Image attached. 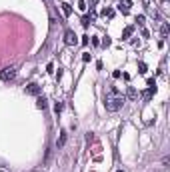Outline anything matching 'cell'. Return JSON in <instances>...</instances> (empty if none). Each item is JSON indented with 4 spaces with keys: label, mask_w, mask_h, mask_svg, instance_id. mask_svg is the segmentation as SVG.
<instances>
[{
    "label": "cell",
    "mask_w": 170,
    "mask_h": 172,
    "mask_svg": "<svg viewBox=\"0 0 170 172\" xmlns=\"http://www.w3.org/2000/svg\"><path fill=\"white\" fill-rule=\"evenodd\" d=\"M154 92H156V90H152V88H148V90H146V92H142V98H144V100H150Z\"/></svg>",
    "instance_id": "obj_10"
},
{
    "label": "cell",
    "mask_w": 170,
    "mask_h": 172,
    "mask_svg": "<svg viewBox=\"0 0 170 172\" xmlns=\"http://www.w3.org/2000/svg\"><path fill=\"white\" fill-rule=\"evenodd\" d=\"M132 32H134V26H126V28H124V32H122V40L130 38V36H132Z\"/></svg>",
    "instance_id": "obj_7"
},
{
    "label": "cell",
    "mask_w": 170,
    "mask_h": 172,
    "mask_svg": "<svg viewBox=\"0 0 170 172\" xmlns=\"http://www.w3.org/2000/svg\"><path fill=\"white\" fill-rule=\"evenodd\" d=\"M168 32H170V26L164 22V24L160 26V34H162V36H168Z\"/></svg>",
    "instance_id": "obj_11"
},
{
    "label": "cell",
    "mask_w": 170,
    "mask_h": 172,
    "mask_svg": "<svg viewBox=\"0 0 170 172\" xmlns=\"http://www.w3.org/2000/svg\"><path fill=\"white\" fill-rule=\"evenodd\" d=\"M78 8H80V10H86L88 6H86V2H84V0H78Z\"/></svg>",
    "instance_id": "obj_17"
},
{
    "label": "cell",
    "mask_w": 170,
    "mask_h": 172,
    "mask_svg": "<svg viewBox=\"0 0 170 172\" xmlns=\"http://www.w3.org/2000/svg\"><path fill=\"white\" fill-rule=\"evenodd\" d=\"M136 22H138V26H144V16H138V18H136Z\"/></svg>",
    "instance_id": "obj_20"
},
{
    "label": "cell",
    "mask_w": 170,
    "mask_h": 172,
    "mask_svg": "<svg viewBox=\"0 0 170 172\" xmlns=\"http://www.w3.org/2000/svg\"><path fill=\"white\" fill-rule=\"evenodd\" d=\"M36 106H38L40 110H46V106H48V100H46L44 96H38V100H36Z\"/></svg>",
    "instance_id": "obj_6"
},
{
    "label": "cell",
    "mask_w": 170,
    "mask_h": 172,
    "mask_svg": "<svg viewBox=\"0 0 170 172\" xmlns=\"http://www.w3.org/2000/svg\"><path fill=\"white\" fill-rule=\"evenodd\" d=\"M122 104H124V96L116 94L114 90H112V94H108L106 98H104V106H106L108 112H116V110H120Z\"/></svg>",
    "instance_id": "obj_1"
},
{
    "label": "cell",
    "mask_w": 170,
    "mask_h": 172,
    "mask_svg": "<svg viewBox=\"0 0 170 172\" xmlns=\"http://www.w3.org/2000/svg\"><path fill=\"white\" fill-rule=\"evenodd\" d=\"M126 96H128V98H130V100H136V98H138V92H136L134 88H132V86H128V90H126Z\"/></svg>",
    "instance_id": "obj_8"
},
{
    "label": "cell",
    "mask_w": 170,
    "mask_h": 172,
    "mask_svg": "<svg viewBox=\"0 0 170 172\" xmlns=\"http://www.w3.org/2000/svg\"><path fill=\"white\" fill-rule=\"evenodd\" d=\"M116 172H124V170H116Z\"/></svg>",
    "instance_id": "obj_22"
},
{
    "label": "cell",
    "mask_w": 170,
    "mask_h": 172,
    "mask_svg": "<svg viewBox=\"0 0 170 172\" xmlns=\"http://www.w3.org/2000/svg\"><path fill=\"white\" fill-rule=\"evenodd\" d=\"M60 6H62V12H64V16H70V14H72V6H70V4H66V2H62V4H60Z\"/></svg>",
    "instance_id": "obj_9"
},
{
    "label": "cell",
    "mask_w": 170,
    "mask_h": 172,
    "mask_svg": "<svg viewBox=\"0 0 170 172\" xmlns=\"http://www.w3.org/2000/svg\"><path fill=\"white\" fill-rule=\"evenodd\" d=\"M24 92H26V94H32V96H38L40 94V86L36 84V82H30V84H26Z\"/></svg>",
    "instance_id": "obj_4"
},
{
    "label": "cell",
    "mask_w": 170,
    "mask_h": 172,
    "mask_svg": "<svg viewBox=\"0 0 170 172\" xmlns=\"http://www.w3.org/2000/svg\"><path fill=\"white\" fill-rule=\"evenodd\" d=\"M102 16H108V18H112V16H114V10H112V8H104V10H102Z\"/></svg>",
    "instance_id": "obj_13"
},
{
    "label": "cell",
    "mask_w": 170,
    "mask_h": 172,
    "mask_svg": "<svg viewBox=\"0 0 170 172\" xmlns=\"http://www.w3.org/2000/svg\"><path fill=\"white\" fill-rule=\"evenodd\" d=\"M78 38H76V34L72 32V30H66L64 32V44H68V46H72V44H76Z\"/></svg>",
    "instance_id": "obj_3"
},
{
    "label": "cell",
    "mask_w": 170,
    "mask_h": 172,
    "mask_svg": "<svg viewBox=\"0 0 170 172\" xmlns=\"http://www.w3.org/2000/svg\"><path fill=\"white\" fill-rule=\"evenodd\" d=\"M130 0H122L120 4H118V10H120L122 14H128V12H130Z\"/></svg>",
    "instance_id": "obj_5"
},
{
    "label": "cell",
    "mask_w": 170,
    "mask_h": 172,
    "mask_svg": "<svg viewBox=\"0 0 170 172\" xmlns=\"http://www.w3.org/2000/svg\"><path fill=\"white\" fill-rule=\"evenodd\" d=\"M112 76H114V78H120L122 72H120V70H114V72H112Z\"/></svg>",
    "instance_id": "obj_21"
},
{
    "label": "cell",
    "mask_w": 170,
    "mask_h": 172,
    "mask_svg": "<svg viewBox=\"0 0 170 172\" xmlns=\"http://www.w3.org/2000/svg\"><path fill=\"white\" fill-rule=\"evenodd\" d=\"M148 88H152V90H156V84H154V78H148Z\"/></svg>",
    "instance_id": "obj_18"
},
{
    "label": "cell",
    "mask_w": 170,
    "mask_h": 172,
    "mask_svg": "<svg viewBox=\"0 0 170 172\" xmlns=\"http://www.w3.org/2000/svg\"><path fill=\"white\" fill-rule=\"evenodd\" d=\"M0 172H6V170H0Z\"/></svg>",
    "instance_id": "obj_23"
},
{
    "label": "cell",
    "mask_w": 170,
    "mask_h": 172,
    "mask_svg": "<svg viewBox=\"0 0 170 172\" xmlns=\"http://www.w3.org/2000/svg\"><path fill=\"white\" fill-rule=\"evenodd\" d=\"M162 2H166V0H162Z\"/></svg>",
    "instance_id": "obj_24"
},
{
    "label": "cell",
    "mask_w": 170,
    "mask_h": 172,
    "mask_svg": "<svg viewBox=\"0 0 170 172\" xmlns=\"http://www.w3.org/2000/svg\"><path fill=\"white\" fill-rule=\"evenodd\" d=\"M88 24H90V16H84L82 18V26H88Z\"/></svg>",
    "instance_id": "obj_19"
},
{
    "label": "cell",
    "mask_w": 170,
    "mask_h": 172,
    "mask_svg": "<svg viewBox=\"0 0 170 172\" xmlns=\"http://www.w3.org/2000/svg\"><path fill=\"white\" fill-rule=\"evenodd\" d=\"M112 44V40L108 38V36H104V38H102V46H110Z\"/></svg>",
    "instance_id": "obj_15"
},
{
    "label": "cell",
    "mask_w": 170,
    "mask_h": 172,
    "mask_svg": "<svg viewBox=\"0 0 170 172\" xmlns=\"http://www.w3.org/2000/svg\"><path fill=\"white\" fill-rule=\"evenodd\" d=\"M62 108H64V104H62V102H56V106H54V110H56V114H58V112H62Z\"/></svg>",
    "instance_id": "obj_14"
},
{
    "label": "cell",
    "mask_w": 170,
    "mask_h": 172,
    "mask_svg": "<svg viewBox=\"0 0 170 172\" xmlns=\"http://www.w3.org/2000/svg\"><path fill=\"white\" fill-rule=\"evenodd\" d=\"M58 146H64V144H66V132H60V138H58Z\"/></svg>",
    "instance_id": "obj_12"
},
{
    "label": "cell",
    "mask_w": 170,
    "mask_h": 172,
    "mask_svg": "<svg viewBox=\"0 0 170 172\" xmlns=\"http://www.w3.org/2000/svg\"><path fill=\"white\" fill-rule=\"evenodd\" d=\"M138 72H142V74L146 72V64L144 62H138Z\"/></svg>",
    "instance_id": "obj_16"
},
{
    "label": "cell",
    "mask_w": 170,
    "mask_h": 172,
    "mask_svg": "<svg viewBox=\"0 0 170 172\" xmlns=\"http://www.w3.org/2000/svg\"><path fill=\"white\" fill-rule=\"evenodd\" d=\"M16 78V68L14 66H6L4 70H0V80L2 82H10Z\"/></svg>",
    "instance_id": "obj_2"
}]
</instances>
